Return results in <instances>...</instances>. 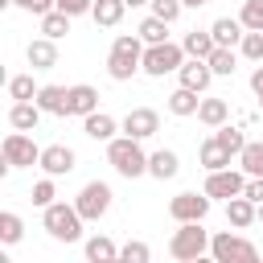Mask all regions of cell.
I'll return each instance as SVG.
<instances>
[{"label": "cell", "instance_id": "1", "mask_svg": "<svg viewBox=\"0 0 263 263\" xmlns=\"http://www.w3.org/2000/svg\"><path fill=\"white\" fill-rule=\"evenodd\" d=\"M144 41L136 37V33H119L115 41H111V53H107V74L115 78V82H132L140 70H144Z\"/></svg>", "mask_w": 263, "mask_h": 263}, {"label": "cell", "instance_id": "2", "mask_svg": "<svg viewBox=\"0 0 263 263\" xmlns=\"http://www.w3.org/2000/svg\"><path fill=\"white\" fill-rule=\"evenodd\" d=\"M107 164H111L119 177L136 181V177L148 173V152H144L140 140H132V136H115V140L107 144Z\"/></svg>", "mask_w": 263, "mask_h": 263}, {"label": "cell", "instance_id": "3", "mask_svg": "<svg viewBox=\"0 0 263 263\" xmlns=\"http://www.w3.org/2000/svg\"><path fill=\"white\" fill-rule=\"evenodd\" d=\"M41 226L53 242H78L82 238V214L74 210V201H53L49 210H41Z\"/></svg>", "mask_w": 263, "mask_h": 263}, {"label": "cell", "instance_id": "4", "mask_svg": "<svg viewBox=\"0 0 263 263\" xmlns=\"http://www.w3.org/2000/svg\"><path fill=\"white\" fill-rule=\"evenodd\" d=\"M210 238H214V234H210L201 222H185V226L173 230V238H168V255H173L177 263H193V259L210 255Z\"/></svg>", "mask_w": 263, "mask_h": 263}, {"label": "cell", "instance_id": "5", "mask_svg": "<svg viewBox=\"0 0 263 263\" xmlns=\"http://www.w3.org/2000/svg\"><path fill=\"white\" fill-rule=\"evenodd\" d=\"M210 255L218 263H263V255L255 251V242L242 238L238 230H218L210 238Z\"/></svg>", "mask_w": 263, "mask_h": 263}, {"label": "cell", "instance_id": "6", "mask_svg": "<svg viewBox=\"0 0 263 263\" xmlns=\"http://www.w3.org/2000/svg\"><path fill=\"white\" fill-rule=\"evenodd\" d=\"M185 62H189V58H185V49H181L177 41H164V45H148V49H144V74H148V78L177 74Z\"/></svg>", "mask_w": 263, "mask_h": 263}, {"label": "cell", "instance_id": "7", "mask_svg": "<svg viewBox=\"0 0 263 263\" xmlns=\"http://www.w3.org/2000/svg\"><path fill=\"white\" fill-rule=\"evenodd\" d=\"M111 201H115V193H111L107 181H86L78 189V197H74V210L82 214V222H99L111 210Z\"/></svg>", "mask_w": 263, "mask_h": 263}, {"label": "cell", "instance_id": "8", "mask_svg": "<svg viewBox=\"0 0 263 263\" xmlns=\"http://www.w3.org/2000/svg\"><path fill=\"white\" fill-rule=\"evenodd\" d=\"M0 156H4L8 168H33V164H41V148L33 144L29 132H8L4 144H0Z\"/></svg>", "mask_w": 263, "mask_h": 263}, {"label": "cell", "instance_id": "9", "mask_svg": "<svg viewBox=\"0 0 263 263\" xmlns=\"http://www.w3.org/2000/svg\"><path fill=\"white\" fill-rule=\"evenodd\" d=\"M242 189H247V173L242 168H222V173H205V185H201V193L214 201V197H222V201H230V197H242Z\"/></svg>", "mask_w": 263, "mask_h": 263}, {"label": "cell", "instance_id": "10", "mask_svg": "<svg viewBox=\"0 0 263 263\" xmlns=\"http://www.w3.org/2000/svg\"><path fill=\"white\" fill-rule=\"evenodd\" d=\"M210 197L205 193H177L173 201H168V218L177 222V226H185V222H205V214H210Z\"/></svg>", "mask_w": 263, "mask_h": 263}, {"label": "cell", "instance_id": "11", "mask_svg": "<svg viewBox=\"0 0 263 263\" xmlns=\"http://www.w3.org/2000/svg\"><path fill=\"white\" fill-rule=\"evenodd\" d=\"M119 127H123V136H132V140H152L156 132H160V111H152V107H132L123 119H119Z\"/></svg>", "mask_w": 263, "mask_h": 263}, {"label": "cell", "instance_id": "12", "mask_svg": "<svg viewBox=\"0 0 263 263\" xmlns=\"http://www.w3.org/2000/svg\"><path fill=\"white\" fill-rule=\"evenodd\" d=\"M74 168H78V156H74L70 144H45L41 148V173L45 177H66Z\"/></svg>", "mask_w": 263, "mask_h": 263}, {"label": "cell", "instance_id": "13", "mask_svg": "<svg viewBox=\"0 0 263 263\" xmlns=\"http://www.w3.org/2000/svg\"><path fill=\"white\" fill-rule=\"evenodd\" d=\"M177 78H181L177 86H185V90H193V95H205L210 82H214V70H210V62H193V58H189V62L177 70Z\"/></svg>", "mask_w": 263, "mask_h": 263}, {"label": "cell", "instance_id": "14", "mask_svg": "<svg viewBox=\"0 0 263 263\" xmlns=\"http://www.w3.org/2000/svg\"><path fill=\"white\" fill-rule=\"evenodd\" d=\"M181 49H185V58H193V62H210V53L218 49V41H214L210 29H189V33L181 37Z\"/></svg>", "mask_w": 263, "mask_h": 263}, {"label": "cell", "instance_id": "15", "mask_svg": "<svg viewBox=\"0 0 263 263\" xmlns=\"http://www.w3.org/2000/svg\"><path fill=\"white\" fill-rule=\"evenodd\" d=\"M25 62H29L33 70H53V66H58V41L33 37V41L25 45Z\"/></svg>", "mask_w": 263, "mask_h": 263}, {"label": "cell", "instance_id": "16", "mask_svg": "<svg viewBox=\"0 0 263 263\" xmlns=\"http://www.w3.org/2000/svg\"><path fill=\"white\" fill-rule=\"evenodd\" d=\"M37 107L45 115H70V86H58V82H45L37 90Z\"/></svg>", "mask_w": 263, "mask_h": 263}, {"label": "cell", "instance_id": "17", "mask_svg": "<svg viewBox=\"0 0 263 263\" xmlns=\"http://www.w3.org/2000/svg\"><path fill=\"white\" fill-rule=\"evenodd\" d=\"M210 33H214L218 49H234V45H242V37H247V29H242L238 16H218V21L210 25Z\"/></svg>", "mask_w": 263, "mask_h": 263}, {"label": "cell", "instance_id": "18", "mask_svg": "<svg viewBox=\"0 0 263 263\" xmlns=\"http://www.w3.org/2000/svg\"><path fill=\"white\" fill-rule=\"evenodd\" d=\"M95 111H99V90H95L90 82H74V86H70V115L90 119Z\"/></svg>", "mask_w": 263, "mask_h": 263}, {"label": "cell", "instance_id": "19", "mask_svg": "<svg viewBox=\"0 0 263 263\" xmlns=\"http://www.w3.org/2000/svg\"><path fill=\"white\" fill-rule=\"evenodd\" d=\"M82 132H86L95 144H111V140H115V132H123V127H119V119H115V115L95 111L90 119H82Z\"/></svg>", "mask_w": 263, "mask_h": 263}, {"label": "cell", "instance_id": "20", "mask_svg": "<svg viewBox=\"0 0 263 263\" xmlns=\"http://www.w3.org/2000/svg\"><path fill=\"white\" fill-rule=\"evenodd\" d=\"M181 173V156L173 152V148H156V152H148V177H156V181H173Z\"/></svg>", "mask_w": 263, "mask_h": 263}, {"label": "cell", "instance_id": "21", "mask_svg": "<svg viewBox=\"0 0 263 263\" xmlns=\"http://www.w3.org/2000/svg\"><path fill=\"white\" fill-rule=\"evenodd\" d=\"M197 123H205L210 132H218V127H226L230 123V103L226 99H201V107H197Z\"/></svg>", "mask_w": 263, "mask_h": 263}, {"label": "cell", "instance_id": "22", "mask_svg": "<svg viewBox=\"0 0 263 263\" xmlns=\"http://www.w3.org/2000/svg\"><path fill=\"white\" fill-rule=\"evenodd\" d=\"M197 160H201V168H205V173H222V168H230V160H234V156H230L214 136H205V140H201V148H197Z\"/></svg>", "mask_w": 263, "mask_h": 263}, {"label": "cell", "instance_id": "23", "mask_svg": "<svg viewBox=\"0 0 263 263\" xmlns=\"http://www.w3.org/2000/svg\"><path fill=\"white\" fill-rule=\"evenodd\" d=\"M41 107L37 103H12L8 107V127L12 132H37V123H41Z\"/></svg>", "mask_w": 263, "mask_h": 263}, {"label": "cell", "instance_id": "24", "mask_svg": "<svg viewBox=\"0 0 263 263\" xmlns=\"http://www.w3.org/2000/svg\"><path fill=\"white\" fill-rule=\"evenodd\" d=\"M82 251H86V263H115L119 259V247L111 234H90L82 242Z\"/></svg>", "mask_w": 263, "mask_h": 263}, {"label": "cell", "instance_id": "25", "mask_svg": "<svg viewBox=\"0 0 263 263\" xmlns=\"http://www.w3.org/2000/svg\"><path fill=\"white\" fill-rule=\"evenodd\" d=\"M226 222H230L234 230H247L251 222H259V205L247 201V197H230V201H226Z\"/></svg>", "mask_w": 263, "mask_h": 263}, {"label": "cell", "instance_id": "26", "mask_svg": "<svg viewBox=\"0 0 263 263\" xmlns=\"http://www.w3.org/2000/svg\"><path fill=\"white\" fill-rule=\"evenodd\" d=\"M164 107H168V115H177V119H189V115H197V107H201V95H193V90L177 86V90L164 99Z\"/></svg>", "mask_w": 263, "mask_h": 263}, {"label": "cell", "instance_id": "27", "mask_svg": "<svg viewBox=\"0 0 263 263\" xmlns=\"http://www.w3.org/2000/svg\"><path fill=\"white\" fill-rule=\"evenodd\" d=\"M123 12H127V4H123V0H95L90 21H95L99 29H115V25L123 21Z\"/></svg>", "mask_w": 263, "mask_h": 263}, {"label": "cell", "instance_id": "28", "mask_svg": "<svg viewBox=\"0 0 263 263\" xmlns=\"http://www.w3.org/2000/svg\"><path fill=\"white\" fill-rule=\"evenodd\" d=\"M136 37H140L144 45H164V41H168V25H164L160 16H152V12H148V16L140 21V29H136Z\"/></svg>", "mask_w": 263, "mask_h": 263}, {"label": "cell", "instance_id": "29", "mask_svg": "<svg viewBox=\"0 0 263 263\" xmlns=\"http://www.w3.org/2000/svg\"><path fill=\"white\" fill-rule=\"evenodd\" d=\"M37 82H33V74H12L8 78V99L12 103H37Z\"/></svg>", "mask_w": 263, "mask_h": 263}, {"label": "cell", "instance_id": "30", "mask_svg": "<svg viewBox=\"0 0 263 263\" xmlns=\"http://www.w3.org/2000/svg\"><path fill=\"white\" fill-rule=\"evenodd\" d=\"M214 140H218V144H222V148H226V152H230L234 160H238V156H242V148L251 144V140L242 136V127H234V123H226V127H218V132H214Z\"/></svg>", "mask_w": 263, "mask_h": 263}, {"label": "cell", "instance_id": "31", "mask_svg": "<svg viewBox=\"0 0 263 263\" xmlns=\"http://www.w3.org/2000/svg\"><path fill=\"white\" fill-rule=\"evenodd\" d=\"M21 238H25V222H21V214L4 210V214H0V242H4V247H16Z\"/></svg>", "mask_w": 263, "mask_h": 263}, {"label": "cell", "instance_id": "32", "mask_svg": "<svg viewBox=\"0 0 263 263\" xmlns=\"http://www.w3.org/2000/svg\"><path fill=\"white\" fill-rule=\"evenodd\" d=\"M238 168H242L247 177H263V140H251V144L242 148V156H238Z\"/></svg>", "mask_w": 263, "mask_h": 263}, {"label": "cell", "instance_id": "33", "mask_svg": "<svg viewBox=\"0 0 263 263\" xmlns=\"http://www.w3.org/2000/svg\"><path fill=\"white\" fill-rule=\"evenodd\" d=\"M66 33H70V16H66V12H58V8H53L49 16H41V37H49V41H62Z\"/></svg>", "mask_w": 263, "mask_h": 263}, {"label": "cell", "instance_id": "34", "mask_svg": "<svg viewBox=\"0 0 263 263\" xmlns=\"http://www.w3.org/2000/svg\"><path fill=\"white\" fill-rule=\"evenodd\" d=\"M210 70H214V78H230L238 70V53L234 49H214L210 53Z\"/></svg>", "mask_w": 263, "mask_h": 263}, {"label": "cell", "instance_id": "35", "mask_svg": "<svg viewBox=\"0 0 263 263\" xmlns=\"http://www.w3.org/2000/svg\"><path fill=\"white\" fill-rule=\"evenodd\" d=\"M119 263H152V247L144 238H127L119 247Z\"/></svg>", "mask_w": 263, "mask_h": 263}, {"label": "cell", "instance_id": "36", "mask_svg": "<svg viewBox=\"0 0 263 263\" xmlns=\"http://www.w3.org/2000/svg\"><path fill=\"white\" fill-rule=\"evenodd\" d=\"M238 21H242V29H247V33H263V0H242Z\"/></svg>", "mask_w": 263, "mask_h": 263}, {"label": "cell", "instance_id": "37", "mask_svg": "<svg viewBox=\"0 0 263 263\" xmlns=\"http://www.w3.org/2000/svg\"><path fill=\"white\" fill-rule=\"evenodd\" d=\"M29 197H33V205L49 210V205L58 201V185H53V177H41V181L33 185V193H29Z\"/></svg>", "mask_w": 263, "mask_h": 263}, {"label": "cell", "instance_id": "38", "mask_svg": "<svg viewBox=\"0 0 263 263\" xmlns=\"http://www.w3.org/2000/svg\"><path fill=\"white\" fill-rule=\"evenodd\" d=\"M238 53H242L247 62H259V66H263V33H247L242 45H238Z\"/></svg>", "mask_w": 263, "mask_h": 263}, {"label": "cell", "instance_id": "39", "mask_svg": "<svg viewBox=\"0 0 263 263\" xmlns=\"http://www.w3.org/2000/svg\"><path fill=\"white\" fill-rule=\"evenodd\" d=\"M148 8H152V16H160L164 25H173V21L181 16V8H185V4H181V0H152Z\"/></svg>", "mask_w": 263, "mask_h": 263}, {"label": "cell", "instance_id": "40", "mask_svg": "<svg viewBox=\"0 0 263 263\" xmlns=\"http://www.w3.org/2000/svg\"><path fill=\"white\" fill-rule=\"evenodd\" d=\"M12 4H16V8H25V12H33L37 21H41V16H49V12L58 8V0H12Z\"/></svg>", "mask_w": 263, "mask_h": 263}, {"label": "cell", "instance_id": "41", "mask_svg": "<svg viewBox=\"0 0 263 263\" xmlns=\"http://www.w3.org/2000/svg\"><path fill=\"white\" fill-rule=\"evenodd\" d=\"M90 8H95V0H58V12H66L70 21L74 16H86Z\"/></svg>", "mask_w": 263, "mask_h": 263}, {"label": "cell", "instance_id": "42", "mask_svg": "<svg viewBox=\"0 0 263 263\" xmlns=\"http://www.w3.org/2000/svg\"><path fill=\"white\" fill-rule=\"evenodd\" d=\"M242 197H247V201H255V205H263V177H247Z\"/></svg>", "mask_w": 263, "mask_h": 263}, {"label": "cell", "instance_id": "43", "mask_svg": "<svg viewBox=\"0 0 263 263\" xmlns=\"http://www.w3.org/2000/svg\"><path fill=\"white\" fill-rule=\"evenodd\" d=\"M251 90H255V99H263V66L251 70Z\"/></svg>", "mask_w": 263, "mask_h": 263}, {"label": "cell", "instance_id": "44", "mask_svg": "<svg viewBox=\"0 0 263 263\" xmlns=\"http://www.w3.org/2000/svg\"><path fill=\"white\" fill-rule=\"evenodd\" d=\"M185 8H201V4H210V0H181Z\"/></svg>", "mask_w": 263, "mask_h": 263}, {"label": "cell", "instance_id": "45", "mask_svg": "<svg viewBox=\"0 0 263 263\" xmlns=\"http://www.w3.org/2000/svg\"><path fill=\"white\" fill-rule=\"evenodd\" d=\"M127 8H140V4H152V0H123Z\"/></svg>", "mask_w": 263, "mask_h": 263}, {"label": "cell", "instance_id": "46", "mask_svg": "<svg viewBox=\"0 0 263 263\" xmlns=\"http://www.w3.org/2000/svg\"><path fill=\"white\" fill-rule=\"evenodd\" d=\"M193 263H218V259H214V255H201V259H193Z\"/></svg>", "mask_w": 263, "mask_h": 263}, {"label": "cell", "instance_id": "47", "mask_svg": "<svg viewBox=\"0 0 263 263\" xmlns=\"http://www.w3.org/2000/svg\"><path fill=\"white\" fill-rule=\"evenodd\" d=\"M0 263H12V259H8V255H0Z\"/></svg>", "mask_w": 263, "mask_h": 263}, {"label": "cell", "instance_id": "48", "mask_svg": "<svg viewBox=\"0 0 263 263\" xmlns=\"http://www.w3.org/2000/svg\"><path fill=\"white\" fill-rule=\"evenodd\" d=\"M259 222H263V205H259Z\"/></svg>", "mask_w": 263, "mask_h": 263}, {"label": "cell", "instance_id": "49", "mask_svg": "<svg viewBox=\"0 0 263 263\" xmlns=\"http://www.w3.org/2000/svg\"><path fill=\"white\" fill-rule=\"evenodd\" d=\"M259 111H263V99H259Z\"/></svg>", "mask_w": 263, "mask_h": 263}, {"label": "cell", "instance_id": "50", "mask_svg": "<svg viewBox=\"0 0 263 263\" xmlns=\"http://www.w3.org/2000/svg\"><path fill=\"white\" fill-rule=\"evenodd\" d=\"M115 263H119V259H115Z\"/></svg>", "mask_w": 263, "mask_h": 263}]
</instances>
